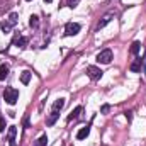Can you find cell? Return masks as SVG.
Masks as SVG:
<instances>
[{
	"label": "cell",
	"instance_id": "obj_12",
	"mask_svg": "<svg viewBox=\"0 0 146 146\" xmlns=\"http://www.w3.org/2000/svg\"><path fill=\"white\" fill-rule=\"evenodd\" d=\"M21 82H22L24 85H27V83L31 82V72H22V75H21Z\"/></svg>",
	"mask_w": 146,
	"mask_h": 146
},
{
	"label": "cell",
	"instance_id": "obj_13",
	"mask_svg": "<svg viewBox=\"0 0 146 146\" xmlns=\"http://www.w3.org/2000/svg\"><path fill=\"white\" fill-rule=\"evenodd\" d=\"M129 68H131V72H134V73L141 72V60H136V61H134Z\"/></svg>",
	"mask_w": 146,
	"mask_h": 146
},
{
	"label": "cell",
	"instance_id": "obj_9",
	"mask_svg": "<svg viewBox=\"0 0 146 146\" xmlns=\"http://www.w3.org/2000/svg\"><path fill=\"white\" fill-rule=\"evenodd\" d=\"M14 44H17L19 48H24V46L27 44V37H24V36H15V39H14Z\"/></svg>",
	"mask_w": 146,
	"mask_h": 146
},
{
	"label": "cell",
	"instance_id": "obj_18",
	"mask_svg": "<svg viewBox=\"0 0 146 146\" xmlns=\"http://www.w3.org/2000/svg\"><path fill=\"white\" fill-rule=\"evenodd\" d=\"M9 22H10L12 26H15V24H17V14H10V15H9Z\"/></svg>",
	"mask_w": 146,
	"mask_h": 146
},
{
	"label": "cell",
	"instance_id": "obj_16",
	"mask_svg": "<svg viewBox=\"0 0 146 146\" xmlns=\"http://www.w3.org/2000/svg\"><path fill=\"white\" fill-rule=\"evenodd\" d=\"M82 107H80V106H78V107H76V109L73 110L72 112V115H70V117H68V121H73V119H76V117H78V115H80V114H82Z\"/></svg>",
	"mask_w": 146,
	"mask_h": 146
},
{
	"label": "cell",
	"instance_id": "obj_11",
	"mask_svg": "<svg viewBox=\"0 0 146 146\" xmlns=\"http://www.w3.org/2000/svg\"><path fill=\"white\" fill-rule=\"evenodd\" d=\"M139 49H141V42H139V41H134V42L131 44V49H129V51H131V54H138Z\"/></svg>",
	"mask_w": 146,
	"mask_h": 146
},
{
	"label": "cell",
	"instance_id": "obj_21",
	"mask_svg": "<svg viewBox=\"0 0 146 146\" xmlns=\"http://www.w3.org/2000/svg\"><path fill=\"white\" fill-rule=\"evenodd\" d=\"M78 3V0H68V7H75Z\"/></svg>",
	"mask_w": 146,
	"mask_h": 146
},
{
	"label": "cell",
	"instance_id": "obj_24",
	"mask_svg": "<svg viewBox=\"0 0 146 146\" xmlns=\"http://www.w3.org/2000/svg\"><path fill=\"white\" fill-rule=\"evenodd\" d=\"M29 2H31V0H29Z\"/></svg>",
	"mask_w": 146,
	"mask_h": 146
},
{
	"label": "cell",
	"instance_id": "obj_5",
	"mask_svg": "<svg viewBox=\"0 0 146 146\" xmlns=\"http://www.w3.org/2000/svg\"><path fill=\"white\" fill-rule=\"evenodd\" d=\"M102 73L104 72H102L100 68H97V66H92V65L87 66V75H88L92 80H100V78H102Z\"/></svg>",
	"mask_w": 146,
	"mask_h": 146
},
{
	"label": "cell",
	"instance_id": "obj_22",
	"mask_svg": "<svg viewBox=\"0 0 146 146\" xmlns=\"http://www.w3.org/2000/svg\"><path fill=\"white\" fill-rule=\"evenodd\" d=\"M126 117H127V121H131L133 119V112H126Z\"/></svg>",
	"mask_w": 146,
	"mask_h": 146
},
{
	"label": "cell",
	"instance_id": "obj_4",
	"mask_svg": "<svg viewBox=\"0 0 146 146\" xmlns=\"http://www.w3.org/2000/svg\"><path fill=\"white\" fill-rule=\"evenodd\" d=\"M80 24H76V22H68L66 26H65V34L66 36H75V34H78L80 33Z\"/></svg>",
	"mask_w": 146,
	"mask_h": 146
},
{
	"label": "cell",
	"instance_id": "obj_1",
	"mask_svg": "<svg viewBox=\"0 0 146 146\" xmlns=\"http://www.w3.org/2000/svg\"><path fill=\"white\" fill-rule=\"evenodd\" d=\"M65 107V99H58L54 104H53V109L49 112V115H48V119H46V126H53L54 122H56V119H58V115H60V110Z\"/></svg>",
	"mask_w": 146,
	"mask_h": 146
},
{
	"label": "cell",
	"instance_id": "obj_17",
	"mask_svg": "<svg viewBox=\"0 0 146 146\" xmlns=\"http://www.w3.org/2000/svg\"><path fill=\"white\" fill-rule=\"evenodd\" d=\"M0 27H2V31H3V33H10V29H12V24H10L9 21H5V22H2V26H0Z\"/></svg>",
	"mask_w": 146,
	"mask_h": 146
},
{
	"label": "cell",
	"instance_id": "obj_10",
	"mask_svg": "<svg viewBox=\"0 0 146 146\" xmlns=\"http://www.w3.org/2000/svg\"><path fill=\"white\" fill-rule=\"evenodd\" d=\"M7 75H9V65L2 63V65H0V80H5Z\"/></svg>",
	"mask_w": 146,
	"mask_h": 146
},
{
	"label": "cell",
	"instance_id": "obj_19",
	"mask_svg": "<svg viewBox=\"0 0 146 146\" xmlns=\"http://www.w3.org/2000/svg\"><path fill=\"white\" fill-rule=\"evenodd\" d=\"M5 131V119H3V115L0 114V133H3Z\"/></svg>",
	"mask_w": 146,
	"mask_h": 146
},
{
	"label": "cell",
	"instance_id": "obj_14",
	"mask_svg": "<svg viewBox=\"0 0 146 146\" xmlns=\"http://www.w3.org/2000/svg\"><path fill=\"white\" fill-rule=\"evenodd\" d=\"M46 143H48V136L42 134V136H39V139H36L34 146H46Z\"/></svg>",
	"mask_w": 146,
	"mask_h": 146
},
{
	"label": "cell",
	"instance_id": "obj_23",
	"mask_svg": "<svg viewBox=\"0 0 146 146\" xmlns=\"http://www.w3.org/2000/svg\"><path fill=\"white\" fill-rule=\"evenodd\" d=\"M44 2H48V3H49V2H53V0H44Z\"/></svg>",
	"mask_w": 146,
	"mask_h": 146
},
{
	"label": "cell",
	"instance_id": "obj_6",
	"mask_svg": "<svg viewBox=\"0 0 146 146\" xmlns=\"http://www.w3.org/2000/svg\"><path fill=\"white\" fill-rule=\"evenodd\" d=\"M15 134H17V127L10 126L9 127V146H15Z\"/></svg>",
	"mask_w": 146,
	"mask_h": 146
},
{
	"label": "cell",
	"instance_id": "obj_15",
	"mask_svg": "<svg viewBox=\"0 0 146 146\" xmlns=\"http://www.w3.org/2000/svg\"><path fill=\"white\" fill-rule=\"evenodd\" d=\"M29 26H31L33 29H36L37 26H39V17H37V15H31V19H29Z\"/></svg>",
	"mask_w": 146,
	"mask_h": 146
},
{
	"label": "cell",
	"instance_id": "obj_20",
	"mask_svg": "<svg viewBox=\"0 0 146 146\" xmlns=\"http://www.w3.org/2000/svg\"><path fill=\"white\" fill-rule=\"evenodd\" d=\"M109 106H107V104H106V106H102V109H100V112H102V114H107V112H109Z\"/></svg>",
	"mask_w": 146,
	"mask_h": 146
},
{
	"label": "cell",
	"instance_id": "obj_3",
	"mask_svg": "<svg viewBox=\"0 0 146 146\" xmlns=\"http://www.w3.org/2000/svg\"><path fill=\"white\" fill-rule=\"evenodd\" d=\"M110 60H112V51H110L109 48H107V49H102V51L97 54V61L102 63V65H109Z\"/></svg>",
	"mask_w": 146,
	"mask_h": 146
},
{
	"label": "cell",
	"instance_id": "obj_7",
	"mask_svg": "<svg viewBox=\"0 0 146 146\" xmlns=\"http://www.w3.org/2000/svg\"><path fill=\"white\" fill-rule=\"evenodd\" d=\"M88 134H90V127H88V126H87V127H82V129L76 133V139H85Z\"/></svg>",
	"mask_w": 146,
	"mask_h": 146
},
{
	"label": "cell",
	"instance_id": "obj_8",
	"mask_svg": "<svg viewBox=\"0 0 146 146\" xmlns=\"http://www.w3.org/2000/svg\"><path fill=\"white\" fill-rule=\"evenodd\" d=\"M112 17H114V14H112V12H110V14H107V15H104V17H102V21L99 22V26H97V29H100V27H104L106 24H109V22H110V19H112Z\"/></svg>",
	"mask_w": 146,
	"mask_h": 146
},
{
	"label": "cell",
	"instance_id": "obj_2",
	"mask_svg": "<svg viewBox=\"0 0 146 146\" xmlns=\"http://www.w3.org/2000/svg\"><path fill=\"white\" fill-rule=\"evenodd\" d=\"M3 100L9 104V106H15L17 100H19V90H15L14 87H7L3 90Z\"/></svg>",
	"mask_w": 146,
	"mask_h": 146
}]
</instances>
